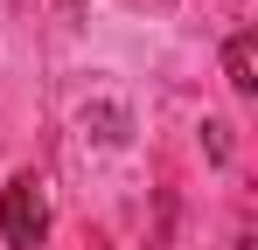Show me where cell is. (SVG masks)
<instances>
[{"instance_id": "7a4b0ae2", "label": "cell", "mask_w": 258, "mask_h": 250, "mask_svg": "<svg viewBox=\"0 0 258 250\" xmlns=\"http://www.w3.org/2000/svg\"><path fill=\"white\" fill-rule=\"evenodd\" d=\"M223 77H230L237 97L258 90V42H251V35H230V42H223Z\"/></svg>"}, {"instance_id": "277c9868", "label": "cell", "mask_w": 258, "mask_h": 250, "mask_svg": "<svg viewBox=\"0 0 258 250\" xmlns=\"http://www.w3.org/2000/svg\"><path fill=\"white\" fill-rule=\"evenodd\" d=\"M203 139H210V160H230V125L223 118H203Z\"/></svg>"}, {"instance_id": "6da1fadb", "label": "cell", "mask_w": 258, "mask_h": 250, "mask_svg": "<svg viewBox=\"0 0 258 250\" xmlns=\"http://www.w3.org/2000/svg\"><path fill=\"white\" fill-rule=\"evenodd\" d=\"M0 236H7V250H42L49 202H42V181H35V174H14V181L0 188Z\"/></svg>"}, {"instance_id": "3957f363", "label": "cell", "mask_w": 258, "mask_h": 250, "mask_svg": "<svg viewBox=\"0 0 258 250\" xmlns=\"http://www.w3.org/2000/svg\"><path fill=\"white\" fill-rule=\"evenodd\" d=\"M84 125H105L98 139H112V146L126 139V111H119V104H98V111H91V104H84Z\"/></svg>"}, {"instance_id": "5b68a950", "label": "cell", "mask_w": 258, "mask_h": 250, "mask_svg": "<svg viewBox=\"0 0 258 250\" xmlns=\"http://www.w3.org/2000/svg\"><path fill=\"white\" fill-rule=\"evenodd\" d=\"M84 7H91V0H70V14H84Z\"/></svg>"}]
</instances>
